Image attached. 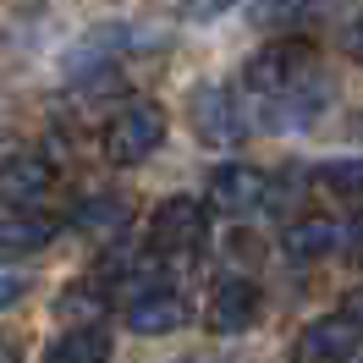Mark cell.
Listing matches in <instances>:
<instances>
[{"label":"cell","instance_id":"obj_8","mask_svg":"<svg viewBox=\"0 0 363 363\" xmlns=\"http://www.w3.org/2000/svg\"><path fill=\"white\" fill-rule=\"evenodd\" d=\"M50 182H55V171H50L39 155H11L6 165H0V204L17 209V215H28V209L45 204Z\"/></svg>","mask_w":363,"mask_h":363},{"label":"cell","instance_id":"obj_11","mask_svg":"<svg viewBox=\"0 0 363 363\" xmlns=\"http://www.w3.org/2000/svg\"><path fill=\"white\" fill-rule=\"evenodd\" d=\"M341 242V231L325 220V215H303V220H292V226L281 231V253L292 259V264H314V259H325V253Z\"/></svg>","mask_w":363,"mask_h":363},{"label":"cell","instance_id":"obj_19","mask_svg":"<svg viewBox=\"0 0 363 363\" xmlns=\"http://www.w3.org/2000/svg\"><path fill=\"white\" fill-rule=\"evenodd\" d=\"M347 55H352V61L363 67V17H358L352 28H347Z\"/></svg>","mask_w":363,"mask_h":363},{"label":"cell","instance_id":"obj_20","mask_svg":"<svg viewBox=\"0 0 363 363\" xmlns=\"http://www.w3.org/2000/svg\"><path fill=\"white\" fill-rule=\"evenodd\" d=\"M0 363H23V347H17L11 336H0Z\"/></svg>","mask_w":363,"mask_h":363},{"label":"cell","instance_id":"obj_12","mask_svg":"<svg viewBox=\"0 0 363 363\" xmlns=\"http://www.w3.org/2000/svg\"><path fill=\"white\" fill-rule=\"evenodd\" d=\"M111 358V330L105 325H72L45 347V363H105Z\"/></svg>","mask_w":363,"mask_h":363},{"label":"cell","instance_id":"obj_22","mask_svg":"<svg viewBox=\"0 0 363 363\" xmlns=\"http://www.w3.org/2000/svg\"><path fill=\"white\" fill-rule=\"evenodd\" d=\"M347 314H352V319L363 325V292H352V297H347Z\"/></svg>","mask_w":363,"mask_h":363},{"label":"cell","instance_id":"obj_15","mask_svg":"<svg viewBox=\"0 0 363 363\" xmlns=\"http://www.w3.org/2000/svg\"><path fill=\"white\" fill-rule=\"evenodd\" d=\"M308 6H314V0H248V17L259 28H286V23H297Z\"/></svg>","mask_w":363,"mask_h":363},{"label":"cell","instance_id":"obj_21","mask_svg":"<svg viewBox=\"0 0 363 363\" xmlns=\"http://www.w3.org/2000/svg\"><path fill=\"white\" fill-rule=\"evenodd\" d=\"M347 237H352V248L363 253V209H358V215H352V231H347Z\"/></svg>","mask_w":363,"mask_h":363},{"label":"cell","instance_id":"obj_1","mask_svg":"<svg viewBox=\"0 0 363 363\" xmlns=\"http://www.w3.org/2000/svg\"><path fill=\"white\" fill-rule=\"evenodd\" d=\"M187 121H193L199 143H209V149H237V143L253 133V105L237 89H226V83H199V89L187 94Z\"/></svg>","mask_w":363,"mask_h":363},{"label":"cell","instance_id":"obj_13","mask_svg":"<svg viewBox=\"0 0 363 363\" xmlns=\"http://www.w3.org/2000/svg\"><path fill=\"white\" fill-rule=\"evenodd\" d=\"M50 237H55V220H45V215H6L0 220V259L39 253L50 248Z\"/></svg>","mask_w":363,"mask_h":363},{"label":"cell","instance_id":"obj_4","mask_svg":"<svg viewBox=\"0 0 363 363\" xmlns=\"http://www.w3.org/2000/svg\"><path fill=\"white\" fill-rule=\"evenodd\" d=\"M209 237V215L199 199H165V204L149 215V248L160 253V259H187L193 248H204Z\"/></svg>","mask_w":363,"mask_h":363},{"label":"cell","instance_id":"obj_16","mask_svg":"<svg viewBox=\"0 0 363 363\" xmlns=\"http://www.w3.org/2000/svg\"><path fill=\"white\" fill-rule=\"evenodd\" d=\"M28 292H33V275H28L23 264H11V259H0V314L17 308Z\"/></svg>","mask_w":363,"mask_h":363},{"label":"cell","instance_id":"obj_9","mask_svg":"<svg viewBox=\"0 0 363 363\" xmlns=\"http://www.w3.org/2000/svg\"><path fill=\"white\" fill-rule=\"evenodd\" d=\"M182 325H187V303L171 286H155V292L127 303V330H138V336H171Z\"/></svg>","mask_w":363,"mask_h":363},{"label":"cell","instance_id":"obj_14","mask_svg":"<svg viewBox=\"0 0 363 363\" xmlns=\"http://www.w3.org/2000/svg\"><path fill=\"white\" fill-rule=\"evenodd\" d=\"M319 182H325L336 199L363 204V155L358 160H325V165H319Z\"/></svg>","mask_w":363,"mask_h":363},{"label":"cell","instance_id":"obj_2","mask_svg":"<svg viewBox=\"0 0 363 363\" xmlns=\"http://www.w3.org/2000/svg\"><path fill=\"white\" fill-rule=\"evenodd\" d=\"M303 83H314V45L308 39H270L264 50H253L248 61H242V89L253 99L292 94Z\"/></svg>","mask_w":363,"mask_h":363},{"label":"cell","instance_id":"obj_3","mask_svg":"<svg viewBox=\"0 0 363 363\" xmlns=\"http://www.w3.org/2000/svg\"><path fill=\"white\" fill-rule=\"evenodd\" d=\"M160 143H165V111H160L155 99L121 105V111L105 121V133H99V149H105L111 165H143Z\"/></svg>","mask_w":363,"mask_h":363},{"label":"cell","instance_id":"obj_10","mask_svg":"<svg viewBox=\"0 0 363 363\" xmlns=\"http://www.w3.org/2000/svg\"><path fill=\"white\" fill-rule=\"evenodd\" d=\"M127 220H133V204H127L121 193H94V199H83V204L72 209V226L83 231V237H94V242L121 237Z\"/></svg>","mask_w":363,"mask_h":363},{"label":"cell","instance_id":"obj_6","mask_svg":"<svg viewBox=\"0 0 363 363\" xmlns=\"http://www.w3.org/2000/svg\"><path fill=\"white\" fill-rule=\"evenodd\" d=\"M209 204L220 215H253L259 204H270V177L259 165H242V160H226L209 171Z\"/></svg>","mask_w":363,"mask_h":363},{"label":"cell","instance_id":"obj_5","mask_svg":"<svg viewBox=\"0 0 363 363\" xmlns=\"http://www.w3.org/2000/svg\"><path fill=\"white\" fill-rule=\"evenodd\" d=\"M363 347V325L352 314H319L292 341V363H352Z\"/></svg>","mask_w":363,"mask_h":363},{"label":"cell","instance_id":"obj_18","mask_svg":"<svg viewBox=\"0 0 363 363\" xmlns=\"http://www.w3.org/2000/svg\"><path fill=\"white\" fill-rule=\"evenodd\" d=\"M226 6H242V0H193V17H220Z\"/></svg>","mask_w":363,"mask_h":363},{"label":"cell","instance_id":"obj_17","mask_svg":"<svg viewBox=\"0 0 363 363\" xmlns=\"http://www.w3.org/2000/svg\"><path fill=\"white\" fill-rule=\"evenodd\" d=\"M61 314H67V319H77V325H99L105 303H99V292H83V286H72V292L61 297Z\"/></svg>","mask_w":363,"mask_h":363},{"label":"cell","instance_id":"obj_7","mask_svg":"<svg viewBox=\"0 0 363 363\" xmlns=\"http://www.w3.org/2000/svg\"><path fill=\"white\" fill-rule=\"evenodd\" d=\"M253 319H259V286L242 281V275L215 281V292H209V314H204L209 330H215V336H242Z\"/></svg>","mask_w":363,"mask_h":363},{"label":"cell","instance_id":"obj_23","mask_svg":"<svg viewBox=\"0 0 363 363\" xmlns=\"http://www.w3.org/2000/svg\"><path fill=\"white\" fill-rule=\"evenodd\" d=\"M182 363H215V358H182Z\"/></svg>","mask_w":363,"mask_h":363}]
</instances>
